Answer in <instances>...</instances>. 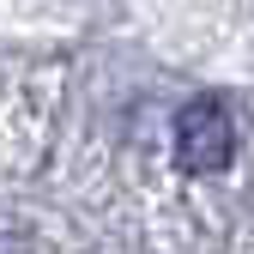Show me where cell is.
Returning a JSON list of instances; mask_svg holds the SVG:
<instances>
[{
    "label": "cell",
    "instance_id": "obj_1",
    "mask_svg": "<svg viewBox=\"0 0 254 254\" xmlns=\"http://www.w3.org/2000/svg\"><path fill=\"white\" fill-rule=\"evenodd\" d=\"M230 157H236L230 109L218 103V97L182 103V115H176V164L188 176H218V170H230Z\"/></svg>",
    "mask_w": 254,
    "mask_h": 254
}]
</instances>
